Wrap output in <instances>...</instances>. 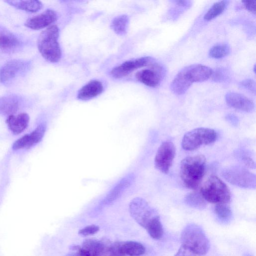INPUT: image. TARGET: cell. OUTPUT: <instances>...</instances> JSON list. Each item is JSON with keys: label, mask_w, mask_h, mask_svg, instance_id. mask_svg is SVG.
<instances>
[{"label": "cell", "mask_w": 256, "mask_h": 256, "mask_svg": "<svg viewBox=\"0 0 256 256\" xmlns=\"http://www.w3.org/2000/svg\"><path fill=\"white\" fill-rule=\"evenodd\" d=\"M206 170V160L204 156L198 154L185 158L180 164V175L183 184L188 188H197Z\"/></svg>", "instance_id": "cell-1"}, {"label": "cell", "mask_w": 256, "mask_h": 256, "mask_svg": "<svg viewBox=\"0 0 256 256\" xmlns=\"http://www.w3.org/2000/svg\"><path fill=\"white\" fill-rule=\"evenodd\" d=\"M59 35V28L54 24L42 31L38 39V48L40 54L45 60L52 63L58 62L62 56L58 42Z\"/></svg>", "instance_id": "cell-2"}, {"label": "cell", "mask_w": 256, "mask_h": 256, "mask_svg": "<svg viewBox=\"0 0 256 256\" xmlns=\"http://www.w3.org/2000/svg\"><path fill=\"white\" fill-rule=\"evenodd\" d=\"M129 211L137 223L146 230L161 222L156 210L142 198L136 197L130 201Z\"/></svg>", "instance_id": "cell-3"}, {"label": "cell", "mask_w": 256, "mask_h": 256, "mask_svg": "<svg viewBox=\"0 0 256 256\" xmlns=\"http://www.w3.org/2000/svg\"><path fill=\"white\" fill-rule=\"evenodd\" d=\"M180 240L182 246L200 256L206 254L210 247L209 240L203 230L196 224H188L182 232Z\"/></svg>", "instance_id": "cell-4"}, {"label": "cell", "mask_w": 256, "mask_h": 256, "mask_svg": "<svg viewBox=\"0 0 256 256\" xmlns=\"http://www.w3.org/2000/svg\"><path fill=\"white\" fill-rule=\"evenodd\" d=\"M200 193L206 202L216 204H227L231 194L226 184L216 176H210L200 188Z\"/></svg>", "instance_id": "cell-5"}, {"label": "cell", "mask_w": 256, "mask_h": 256, "mask_svg": "<svg viewBox=\"0 0 256 256\" xmlns=\"http://www.w3.org/2000/svg\"><path fill=\"white\" fill-rule=\"evenodd\" d=\"M217 138L218 134L213 129L196 128L184 134L182 140V146L184 150H194L202 146L214 143Z\"/></svg>", "instance_id": "cell-6"}, {"label": "cell", "mask_w": 256, "mask_h": 256, "mask_svg": "<svg viewBox=\"0 0 256 256\" xmlns=\"http://www.w3.org/2000/svg\"><path fill=\"white\" fill-rule=\"evenodd\" d=\"M222 176L232 185L246 188H256L255 174L242 166H232L226 168L222 170Z\"/></svg>", "instance_id": "cell-7"}, {"label": "cell", "mask_w": 256, "mask_h": 256, "mask_svg": "<svg viewBox=\"0 0 256 256\" xmlns=\"http://www.w3.org/2000/svg\"><path fill=\"white\" fill-rule=\"evenodd\" d=\"M31 62L28 60H12L4 64L0 69V82L8 84L24 74L30 68Z\"/></svg>", "instance_id": "cell-8"}, {"label": "cell", "mask_w": 256, "mask_h": 256, "mask_svg": "<svg viewBox=\"0 0 256 256\" xmlns=\"http://www.w3.org/2000/svg\"><path fill=\"white\" fill-rule=\"evenodd\" d=\"M176 155L174 144L169 140L162 142L158 148L154 157V166L164 174H168Z\"/></svg>", "instance_id": "cell-9"}, {"label": "cell", "mask_w": 256, "mask_h": 256, "mask_svg": "<svg viewBox=\"0 0 256 256\" xmlns=\"http://www.w3.org/2000/svg\"><path fill=\"white\" fill-rule=\"evenodd\" d=\"M164 68L155 61L150 68L137 72L136 78L137 80L150 87L157 86L164 76Z\"/></svg>", "instance_id": "cell-10"}, {"label": "cell", "mask_w": 256, "mask_h": 256, "mask_svg": "<svg viewBox=\"0 0 256 256\" xmlns=\"http://www.w3.org/2000/svg\"><path fill=\"white\" fill-rule=\"evenodd\" d=\"M213 70L202 64H193L182 68L178 73L190 86L195 82H202L212 76Z\"/></svg>", "instance_id": "cell-11"}, {"label": "cell", "mask_w": 256, "mask_h": 256, "mask_svg": "<svg viewBox=\"0 0 256 256\" xmlns=\"http://www.w3.org/2000/svg\"><path fill=\"white\" fill-rule=\"evenodd\" d=\"M154 61V60L150 56H144L127 60L114 68L110 74L114 78H121L139 68L150 66Z\"/></svg>", "instance_id": "cell-12"}, {"label": "cell", "mask_w": 256, "mask_h": 256, "mask_svg": "<svg viewBox=\"0 0 256 256\" xmlns=\"http://www.w3.org/2000/svg\"><path fill=\"white\" fill-rule=\"evenodd\" d=\"M134 180L135 175L134 174H129L122 178L100 202L98 209L103 208L116 201L132 184Z\"/></svg>", "instance_id": "cell-13"}, {"label": "cell", "mask_w": 256, "mask_h": 256, "mask_svg": "<svg viewBox=\"0 0 256 256\" xmlns=\"http://www.w3.org/2000/svg\"><path fill=\"white\" fill-rule=\"evenodd\" d=\"M46 130V124H42L32 132L25 134L16 140L12 145V149L18 150L28 148L40 142Z\"/></svg>", "instance_id": "cell-14"}, {"label": "cell", "mask_w": 256, "mask_h": 256, "mask_svg": "<svg viewBox=\"0 0 256 256\" xmlns=\"http://www.w3.org/2000/svg\"><path fill=\"white\" fill-rule=\"evenodd\" d=\"M55 11L48 9L42 13L32 17L24 23L27 28L34 30H39L50 26L57 20Z\"/></svg>", "instance_id": "cell-15"}, {"label": "cell", "mask_w": 256, "mask_h": 256, "mask_svg": "<svg viewBox=\"0 0 256 256\" xmlns=\"http://www.w3.org/2000/svg\"><path fill=\"white\" fill-rule=\"evenodd\" d=\"M226 104L236 109L250 112L254 108V102L246 96L236 92H228L225 96Z\"/></svg>", "instance_id": "cell-16"}, {"label": "cell", "mask_w": 256, "mask_h": 256, "mask_svg": "<svg viewBox=\"0 0 256 256\" xmlns=\"http://www.w3.org/2000/svg\"><path fill=\"white\" fill-rule=\"evenodd\" d=\"M22 44L20 40L6 28L0 26V49L13 51Z\"/></svg>", "instance_id": "cell-17"}, {"label": "cell", "mask_w": 256, "mask_h": 256, "mask_svg": "<svg viewBox=\"0 0 256 256\" xmlns=\"http://www.w3.org/2000/svg\"><path fill=\"white\" fill-rule=\"evenodd\" d=\"M103 91L104 86L100 80H92L78 90L77 98L81 100H88L99 96Z\"/></svg>", "instance_id": "cell-18"}, {"label": "cell", "mask_w": 256, "mask_h": 256, "mask_svg": "<svg viewBox=\"0 0 256 256\" xmlns=\"http://www.w3.org/2000/svg\"><path fill=\"white\" fill-rule=\"evenodd\" d=\"M30 117L26 113H21L16 116L10 115L6 122L10 130L14 134L22 132L28 126Z\"/></svg>", "instance_id": "cell-19"}, {"label": "cell", "mask_w": 256, "mask_h": 256, "mask_svg": "<svg viewBox=\"0 0 256 256\" xmlns=\"http://www.w3.org/2000/svg\"><path fill=\"white\" fill-rule=\"evenodd\" d=\"M20 102V98L15 95L0 97V113L12 114L18 110Z\"/></svg>", "instance_id": "cell-20"}, {"label": "cell", "mask_w": 256, "mask_h": 256, "mask_svg": "<svg viewBox=\"0 0 256 256\" xmlns=\"http://www.w3.org/2000/svg\"><path fill=\"white\" fill-rule=\"evenodd\" d=\"M120 250L123 256H140L145 252V248L136 241L118 242Z\"/></svg>", "instance_id": "cell-21"}, {"label": "cell", "mask_w": 256, "mask_h": 256, "mask_svg": "<svg viewBox=\"0 0 256 256\" xmlns=\"http://www.w3.org/2000/svg\"><path fill=\"white\" fill-rule=\"evenodd\" d=\"M8 4L16 8L26 12H35L40 10L43 5L38 0H4Z\"/></svg>", "instance_id": "cell-22"}, {"label": "cell", "mask_w": 256, "mask_h": 256, "mask_svg": "<svg viewBox=\"0 0 256 256\" xmlns=\"http://www.w3.org/2000/svg\"><path fill=\"white\" fill-rule=\"evenodd\" d=\"M129 24L127 15L122 14L114 18L110 24V28L118 35L122 36L126 34Z\"/></svg>", "instance_id": "cell-23"}, {"label": "cell", "mask_w": 256, "mask_h": 256, "mask_svg": "<svg viewBox=\"0 0 256 256\" xmlns=\"http://www.w3.org/2000/svg\"><path fill=\"white\" fill-rule=\"evenodd\" d=\"M184 202L188 206L198 210L204 209L206 202L200 192H192L188 194L184 199Z\"/></svg>", "instance_id": "cell-24"}, {"label": "cell", "mask_w": 256, "mask_h": 256, "mask_svg": "<svg viewBox=\"0 0 256 256\" xmlns=\"http://www.w3.org/2000/svg\"><path fill=\"white\" fill-rule=\"evenodd\" d=\"M227 0H220L214 3L206 12L204 19L210 21L220 15L226 10L228 5Z\"/></svg>", "instance_id": "cell-25"}, {"label": "cell", "mask_w": 256, "mask_h": 256, "mask_svg": "<svg viewBox=\"0 0 256 256\" xmlns=\"http://www.w3.org/2000/svg\"><path fill=\"white\" fill-rule=\"evenodd\" d=\"M230 52V46L226 44H218L213 46L209 50L208 55L214 58H221Z\"/></svg>", "instance_id": "cell-26"}, {"label": "cell", "mask_w": 256, "mask_h": 256, "mask_svg": "<svg viewBox=\"0 0 256 256\" xmlns=\"http://www.w3.org/2000/svg\"><path fill=\"white\" fill-rule=\"evenodd\" d=\"M214 212L218 218L224 222L229 220L232 216V210L226 204H216Z\"/></svg>", "instance_id": "cell-27"}, {"label": "cell", "mask_w": 256, "mask_h": 256, "mask_svg": "<svg viewBox=\"0 0 256 256\" xmlns=\"http://www.w3.org/2000/svg\"><path fill=\"white\" fill-rule=\"evenodd\" d=\"M236 156L245 166L250 168H255L256 164L253 159L243 150H238Z\"/></svg>", "instance_id": "cell-28"}, {"label": "cell", "mask_w": 256, "mask_h": 256, "mask_svg": "<svg viewBox=\"0 0 256 256\" xmlns=\"http://www.w3.org/2000/svg\"><path fill=\"white\" fill-rule=\"evenodd\" d=\"M228 72L225 69L218 68L215 71H213L211 77L215 82H222L226 80L228 78Z\"/></svg>", "instance_id": "cell-29"}, {"label": "cell", "mask_w": 256, "mask_h": 256, "mask_svg": "<svg viewBox=\"0 0 256 256\" xmlns=\"http://www.w3.org/2000/svg\"><path fill=\"white\" fill-rule=\"evenodd\" d=\"M99 226L96 225L92 224L88 226L80 229L78 231V234L80 235L87 236L94 234L99 230Z\"/></svg>", "instance_id": "cell-30"}, {"label": "cell", "mask_w": 256, "mask_h": 256, "mask_svg": "<svg viewBox=\"0 0 256 256\" xmlns=\"http://www.w3.org/2000/svg\"><path fill=\"white\" fill-rule=\"evenodd\" d=\"M240 87L250 90L254 93L256 92V82L252 79H246L242 80L239 83Z\"/></svg>", "instance_id": "cell-31"}, {"label": "cell", "mask_w": 256, "mask_h": 256, "mask_svg": "<svg viewBox=\"0 0 256 256\" xmlns=\"http://www.w3.org/2000/svg\"><path fill=\"white\" fill-rule=\"evenodd\" d=\"M175 256H200L190 249L182 246Z\"/></svg>", "instance_id": "cell-32"}, {"label": "cell", "mask_w": 256, "mask_h": 256, "mask_svg": "<svg viewBox=\"0 0 256 256\" xmlns=\"http://www.w3.org/2000/svg\"><path fill=\"white\" fill-rule=\"evenodd\" d=\"M246 8L249 12L255 14L256 12V0L242 1Z\"/></svg>", "instance_id": "cell-33"}, {"label": "cell", "mask_w": 256, "mask_h": 256, "mask_svg": "<svg viewBox=\"0 0 256 256\" xmlns=\"http://www.w3.org/2000/svg\"><path fill=\"white\" fill-rule=\"evenodd\" d=\"M226 120L229 122L231 124L234 126H237L239 123V120L238 118L234 114H228L226 116Z\"/></svg>", "instance_id": "cell-34"}, {"label": "cell", "mask_w": 256, "mask_h": 256, "mask_svg": "<svg viewBox=\"0 0 256 256\" xmlns=\"http://www.w3.org/2000/svg\"><path fill=\"white\" fill-rule=\"evenodd\" d=\"M175 2L177 4L182 6H188V1L186 0H176Z\"/></svg>", "instance_id": "cell-35"}, {"label": "cell", "mask_w": 256, "mask_h": 256, "mask_svg": "<svg viewBox=\"0 0 256 256\" xmlns=\"http://www.w3.org/2000/svg\"><path fill=\"white\" fill-rule=\"evenodd\" d=\"M66 256H78L76 254H70Z\"/></svg>", "instance_id": "cell-36"}, {"label": "cell", "mask_w": 256, "mask_h": 256, "mask_svg": "<svg viewBox=\"0 0 256 256\" xmlns=\"http://www.w3.org/2000/svg\"><path fill=\"white\" fill-rule=\"evenodd\" d=\"M243 256H252L248 254H244Z\"/></svg>", "instance_id": "cell-37"}, {"label": "cell", "mask_w": 256, "mask_h": 256, "mask_svg": "<svg viewBox=\"0 0 256 256\" xmlns=\"http://www.w3.org/2000/svg\"><path fill=\"white\" fill-rule=\"evenodd\" d=\"M255 68H256V66H255V65L254 66V72H255Z\"/></svg>", "instance_id": "cell-38"}]
</instances>
